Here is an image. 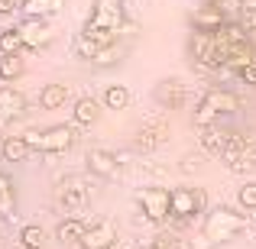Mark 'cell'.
Instances as JSON below:
<instances>
[{"instance_id":"obj_1","label":"cell","mask_w":256,"mask_h":249,"mask_svg":"<svg viewBox=\"0 0 256 249\" xmlns=\"http://www.w3.org/2000/svg\"><path fill=\"white\" fill-rule=\"evenodd\" d=\"M126 29L133 32V23L126 19V10H124V0H94V10L88 16V23L82 26V36H88L98 45H110Z\"/></svg>"},{"instance_id":"obj_20","label":"cell","mask_w":256,"mask_h":249,"mask_svg":"<svg viewBox=\"0 0 256 249\" xmlns=\"http://www.w3.org/2000/svg\"><path fill=\"white\" fill-rule=\"evenodd\" d=\"M84 230H88V227H84L82 217H62V220H58V227H56V240H58V243H65V246L78 243V240L84 237Z\"/></svg>"},{"instance_id":"obj_4","label":"cell","mask_w":256,"mask_h":249,"mask_svg":"<svg viewBox=\"0 0 256 249\" xmlns=\"http://www.w3.org/2000/svg\"><path fill=\"white\" fill-rule=\"evenodd\" d=\"M188 55H192L194 68L201 71H214V68H227V58L224 52H220L218 39H214V32H192L188 36Z\"/></svg>"},{"instance_id":"obj_18","label":"cell","mask_w":256,"mask_h":249,"mask_svg":"<svg viewBox=\"0 0 256 249\" xmlns=\"http://www.w3.org/2000/svg\"><path fill=\"white\" fill-rule=\"evenodd\" d=\"M166 136H169V126L166 123H156V126H143V130L136 133V149L140 152H152L156 146H162L166 143Z\"/></svg>"},{"instance_id":"obj_13","label":"cell","mask_w":256,"mask_h":249,"mask_svg":"<svg viewBox=\"0 0 256 249\" xmlns=\"http://www.w3.org/2000/svg\"><path fill=\"white\" fill-rule=\"evenodd\" d=\"M58 207H62L65 217H82V211L88 207V194L82 185H65L58 191Z\"/></svg>"},{"instance_id":"obj_3","label":"cell","mask_w":256,"mask_h":249,"mask_svg":"<svg viewBox=\"0 0 256 249\" xmlns=\"http://www.w3.org/2000/svg\"><path fill=\"white\" fill-rule=\"evenodd\" d=\"M240 110V97L224 87H211L208 94H201L198 110H194V123H214L220 117H234Z\"/></svg>"},{"instance_id":"obj_25","label":"cell","mask_w":256,"mask_h":249,"mask_svg":"<svg viewBox=\"0 0 256 249\" xmlns=\"http://www.w3.org/2000/svg\"><path fill=\"white\" fill-rule=\"evenodd\" d=\"M120 58H124V42L117 39V42H110V45H100L91 65H94V68H114Z\"/></svg>"},{"instance_id":"obj_14","label":"cell","mask_w":256,"mask_h":249,"mask_svg":"<svg viewBox=\"0 0 256 249\" xmlns=\"http://www.w3.org/2000/svg\"><path fill=\"white\" fill-rule=\"evenodd\" d=\"M156 104L166 107V110H178L185 104V87H182V81H175V78L159 81L156 84Z\"/></svg>"},{"instance_id":"obj_10","label":"cell","mask_w":256,"mask_h":249,"mask_svg":"<svg viewBox=\"0 0 256 249\" xmlns=\"http://www.w3.org/2000/svg\"><path fill=\"white\" fill-rule=\"evenodd\" d=\"M26 113V97L16 87H0V133L10 130L20 117Z\"/></svg>"},{"instance_id":"obj_37","label":"cell","mask_w":256,"mask_h":249,"mask_svg":"<svg viewBox=\"0 0 256 249\" xmlns=\"http://www.w3.org/2000/svg\"><path fill=\"white\" fill-rule=\"evenodd\" d=\"M146 249H162V246H159V243H152V246H146Z\"/></svg>"},{"instance_id":"obj_15","label":"cell","mask_w":256,"mask_h":249,"mask_svg":"<svg viewBox=\"0 0 256 249\" xmlns=\"http://www.w3.org/2000/svg\"><path fill=\"white\" fill-rule=\"evenodd\" d=\"M88 168H91V175H98V178H114L120 162H117V156L107 152V149H91L88 152Z\"/></svg>"},{"instance_id":"obj_33","label":"cell","mask_w":256,"mask_h":249,"mask_svg":"<svg viewBox=\"0 0 256 249\" xmlns=\"http://www.w3.org/2000/svg\"><path fill=\"white\" fill-rule=\"evenodd\" d=\"M156 243L162 246V249H192L185 243V240H178V237H172V233H162V237H156Z\"/></svg>"},{"instance_id":"obj_34","label":"cell","mask_w":256,"mask_h":249,"mask_svg":"<svg viewBox=\"0 0 256 249\" xmlns=\"http://www.w3.org/2000/svg\"><path fill=\"white\" fill-rule=\"evenodd\" d=\"M237 75H240V81H244V84H256V62H250L244 71H237Z\"/></svg>"},{"instance_id":"obj_28","label":"cell","mask_w":256,"mask_h":249,"mask_svg":"<svg viewBox=\"0 0 256 249\" xmlns=\"http://www.w3.org/2000/svg\"><path fill=\"white\" fill-rule=\"evenodd\" d=\"M104 107L107 110H126L130 107V91L124 84H110L104 91Z\"/></svg>"},{"instance_id":"obj_27","label":"cell","mask_w":256,"mask_h":249,"mask_svg":"<svg viewBox=\"0 0 256 249\" xmlns=\"http://www.w3.org/2000/svg\"><path fill=\"white\" fill-rule=\"evenodd\" d=\"M23 49H26V45H23V36H20V26L0 32V58H4V55H20Z\"/></svg>"},{"instance_id":"obj_31","label":"cell","mask_w":256,"mask_h":249,"mask_svg":"<svg viewBox=\"0 0 256 249\" xmlns=\"http://www.w3.org/2000/svg\"><path fill=\"white\" fill-rule=\"evenodd\" d=\"M98 49H100V45H98V42H91L88 36H78V39H75V55H78V58H84V62H94Z\"/></svg>"},{"instance_id":"obj_12","label":"cell","mask_w":256,"mask_h":249,"mask_svg":"<svg viewBox=\"0 0 256 249\" xmlns=\"http://www.w3.org/2000/svg\"><path fill=\"white\" fill-rule=\"evenodd\" d=\"M114 240H117L114 224H94V227L84 230V237L78 240V246L82 249H110V246H117Z\"/></svg>"},{"instance_id":"obj_36","label":"cell","mask_w":256,"mask_h":249,"mask_svg":"<svg viewBox=\"0 0 256 249\" xmlns=\"http://www.w3.org/2000/svg\"><path fill=\"white\" fill-rule=\"evenodd\" d=\"M201 3H224V0H201Z\"/></svg>"},{"instance_id":"obj_19","label":"cell","mask_w":256,"mask_h":249,"mask_svg":"<svg viewBox=\"0 0 256 249\" xmlns=\"http://www.w3.org/2000/svg\"><path fill=\"white\" fill-rule=\"evenodd\" d=\"M250 62H256V42L253 39H244L240 45H234V49L227 52V68L230 71H244Z\"/></svg>"},{"instance_id":"obj_6","label":"cell","mask_w":256,"mask_h":249,"mask_svg":"<svg viewBox=\"0 0 256 249\" xmlns=\"http://www.w3.org/2000/svg\"><path fill=\"white\" fill-rule=\"evenodd\" d=\"M133 198H136L140 211H143L150 220H156V224L169 220V214H172V191H166V188H136Z\"/></svg>"},{"instance_id":"obj_29","label":"cell","mask_w":256,"mask_h":249,"mask_svg":"<svg viewBox=\"0 0 256 249\" xmlns=\"http://www.w3.org/2000/svg\"><path fill=\"white\" fill-rule=\"evenodd\" d=\"M42 243H46V230H42V227L26 224L23 230H20V246H32V249H39Z\"/></svg>"},{"instance_id":"obj_26","label":"cell","mask_w":256,"mask_h":249,"mask_svg":"<svg viewBox=\"0 0 256 249\" xmlns=\"http://www.w3.org/2000/svg\"><path fill=\"white\" fill-rule=\"evenodd\" d=\"M23 71H26L23 52H20V55H4L0 58V81H16Z\"/></svg>"},{"instance_id":"obj_30","label":"cell","mask_w":256,"mask_h":249,"mask_svg":"<svg viewBox=\"0 0 256 249\" xmlns=\"http://www.w3.org/2000/svg\"><path fill=\"white\" fill-rule=\"evenodd\" d=\"M237 23L244 26L246 32H256V0H244V3H240V16H237Z\"/></svg>"},{"instance_id":"obj_39","label":"cell","mask_w":256,"mask_h":249,"mask_svg":"<svg viewBox=\"0 0 256 249\" xmlns=\"http://www.w3.org/2000/svg\"><path fill=\"white\" fill-rule=\"evenodd\" d=\"M110 249H120V246H110Z\"/></svg>"},{"instance_id":"obj_23","label":"cell","mask_w":256,"mask_h":249,"mask_svg":"<svg viewBox=\"0 0 256 249\" xmlns=\"http://www.w3.org/2000/svg\"><path fill=\"white\" fill-rule=\"evenodd\" d=\"M72 113H75V123L78 126H94L100 120V104H98V100H91V97H78Z\"/></svg>"},{"instance_id":"obj_11","label":"cell","mask_w":256,"mask_h":249,"mask_svg":"<svg viewBox=\"0 0 256 249\" xmlns=\"http://www.w3.org/2000/svg\"><path fill=\"white\" fill-rule=\"evenodd\" d=\"M20 36H23L26 49H42V45H49L56 39V32H52V26L46 19H23L20 23Z\"/></svg>"},{"instance_id":"obj_40","label":"cell","mask_w":256,"mask_h":249,"mask_svg":"<svg viewBox=\"0 0 256 249\" xmlns=\"http://www.w3.org/2000/svg\"><path fill=\"white\" fill-rule=\"evenodd\" d=\"M0 159H4V152H0Z\"/></svg>"},{"instance_id":"obj_21","label":"cell","mask_w":256,"mask_h":249,"mask_svg":"<svg viewBox=\"0 0 256 249\" xmlns=\"http://www.w3.org/2000/svg\"><path fill=\"white\" fill-rule=\"evenodd\" d=\"M198 126V143H201V149H208V152H224V146H227V136L218 130L214 123H194Z\"/></svg>"},{"instance_id":"obj_8","label":"cell","mask_w":256,"mask_h":249,"mask_svg":"<svg viewBox=\"0 0 256 249\" xmlns=\"http://www.w3.org/2000/svg\"><path fill=\"white\" fill-rule=\"evenodd\" d=\"M192 32H220L227 23H230V16H227V10L220 3H201L192 10Z\"/></svg>"},{"instance_id":"obj_17","label":"cell","mask_w":256,"mask_h":249,"mask_svg":"<svg viewBox=\"0 0 256 249\" xmlns=\"http://www.w3.org/2000/svg\"><path fill=\"white\" fill-rule=\"evenodd\" d=\"M0 220H16V188H13V178L0 172Z\"/></svg>"},{"instance_id":"obj_9","label":"cell","mask_w":256,"mask_h":249,"mask_svg":"<svg viewBox=\"0 0 256 249\" xmlns=\"http://www.w3.org/2000/svg\"><path fill=\"white\" fill-rule=\"evenodd\" d=\"M201 207H204V194L194 191V188H172V214L178 224H185V220H192L194 214H201Z\"/></svg>"},{"instance_id":"obj_2","label":"cell","mask_w":256,"mask_h":249,"mask_svg":"<svg viewBox=\"0 0 256 249\" xmlns=\"http://www.w3.org/2000/svg\"><path fill=\"white\" fill-rule=\"evenodd\" d=\"M240 230H244V214H237L234 207H214V211H208L204 224H201L198 249H218L230 243Z\"/></svg>"},{"instance_id":"obj_32","label":"cell","mask_w":256,"mask_h":249,"mask_svg":"<svg viewBox=\"0 0 256 249\" xmlns=\"http://www.w3.org/2000/svg\"><path fill=\"white\" fill-rule=\"evenodd\" d=\"M237 201H240V207H246V211H256V181H246V185L240 188Z\"/></svg>"},{"instance_id":"obj_16","label":"cell","mask_w":256,"mask_h":249,"mask_svg":"<svg viewBox=\"0 0 256 249\" xmlns=\"http://www.w3.org/2000/svg\"><path fill=\"white\" fill-rule=\"evenodd\" d=\"M65 0H23L20 10H23V19H49L62 10Z\"/></svg>"},{"instance_id":"obj_7","label":"cell","mask_w":256,"mask_h":249,"mask_svg":"<svg viewBox=\"0 0 256 249\" xmlns=\"http://www.w3.org/2000/svg\"><path fill=\"white\" fill-rule=\"evenodd\" d=\"M224 165L234 168V172H246V168H253V159H256V143L250 136H244V133H234V136H227V146H224Z\"/></svg>"},{"instance_id":"obj_5","label":"cell","mask_w":256,"mask_h":249,"mask_svg":"<svg viewBox=\"0 0 256 249\" xmlns=\"http://www.w3.org/2000/svg\"><path fill=\"white\" fill-rule=\"evenodd\" d=\"M23 136H26V143H30V149L42 152V156H49V152H65L75 143V130L65 126V123L49 126V130H30V133H23Z\"/></svg>"},{"instance_id":"obj_38","label":"cell","mask_w":256,"mask_h":249,"mask_svg":"<svg viewBox=\"0 0 256 249\" xmlns=\"http://www.w3.org/2000/svg\"><path fill=\"white\" fill-rule=\"evenodd\" d=\"M20 249H32V246H20Z\"/></svg>"},{"instance_id":"obj_35","label":"cell","mask_w":256,"mask_h":249,"mask_svg":"<svg viewBox=\"0 0 256 249\" xmlns=\"http://www.w3.org/2000/svg\"><path fill=\"white\" fill-rule=\"evenodd\" d=\"M20 3H23V0H0V16H10V13H16Z\"/></svg>"},{"instance_id":"obj_22","label":"cell","mask_w":256,"mask_h":249,"mask_svg":"<svg viewBox=\"0 0 256 249\" xmlns=\"http://www.w3.org/2000/svg\"><path fill=\"white\" fill-rule=\"evenodd\" d=\"M0 152H4V162H26V156H30V143H26V136H6L4 143H0Z\"/></svg>"},{"instance_id":"obj_24","label":"cell","mask_w":256,"mask_h":249,"mask_svg":"<svg viewBox=\"0 0 256 249\" xmlns=\"http://www.w3.org/2000/svg\"><path fill=\"white\" fill-rule=\"evenodd\" d=\"M65 100H68V87L65 84H46L42 91H39V107H42V110H58Z\"/></svg>"}]
</instances>
